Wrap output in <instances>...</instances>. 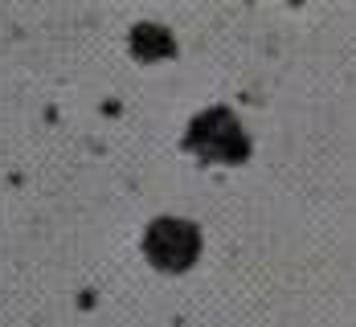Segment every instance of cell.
<instances>
[{"instance_id": "1", "label": "cell", "mask_w": 356, "mask_h": 327, "mask_svg": "<svg viewBox=\"0 0 356 327\" xmlns=\"http://www.w3.org/2000/svg\"><path fill=\"white\" fill-rule=\"evenodd\" d=\"M201 250V233L197 225L177 217H164L147 229V258L160 266V270H184Z\"/></svg>"}, {"instance_id": "2", "label": "cell", "mask_w": 356, "mask_h": 327, "mask_svg": "<svg viewBox=\"0 0 356 327\" xmlns=\"http://www.w3.org/2000/svg\"><path fill=\"white\" fill-rule=\"evenodd\" d=\"M188 144L201 156H213V160H242L246 156V135L229 110H209L205 119H197Z\"/></svg>"}]
</instances>
